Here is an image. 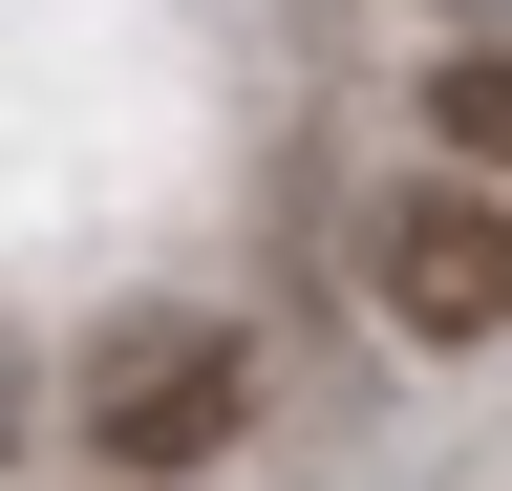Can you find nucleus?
Segmentation results:
<instances>
[{
	"label": "nucleus",
	"instance_id": "obj_1",
	"mask_svg": "<svg viewBox=\"0 0 512 491\" xmlns=\"http://www.w3.org/2000/svg\"><path fill=\"white\" fill-rule=\"evenodd\" d=\"M342 278H363L384 342H448V363L512 342V171H406V193H363Z\"/></svg>",
	"mask_w": 512,
	"mask_h": 491
},
{
	"label": "nucleus",
	"instance_id": "obj_2",
	"mask_svg": "<svg viewBox=\"0 0 512 491\" xmlns=\"http://www.w3.org/2000/svg\"><path fill=\"white\" fill-rule=\"evenodd\" d=\"M64 427H86L107 470H214L235 427H256V342L214 321V299H150V321H107V342H86Z\"/></svg>",
	"mask_w": 512,
	"mask_h": 491
},
{
	"label": "nucleus",
	"instance_id": "obj_3",
	"mask_svg": "<svg viewBox=\"0 0 512 491\" xmlns=\"http://www.w3.org/2000/svg\"><path fill=\"white\" fill-rule=\"evenodd\" d=\"M427 129H448V171H512V43H491V65H448V86H427Z\"/></svg>",
	"mask_w": 512,
	"mask_h": 491
}]
</instances>
